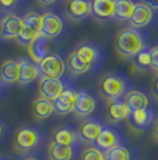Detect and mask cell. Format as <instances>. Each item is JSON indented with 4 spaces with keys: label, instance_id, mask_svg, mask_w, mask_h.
<instances>
[{
    "label": "cell",
    "instance_id": "obj_2",
    "mask_svg": "<svg viewBox=\"0 0 158 160\" xmlns=\"http://www.w3.org/2000/svg\"><path fill=\"white\" fill-rule=\"evenodd\" d=\"M100 92L107 100L119 99L126 92V82L117 74H107L100 81Z\"/></svg>",
    "mask_w": 158,
    "mask_h": 160
},
{
    "label": "cell",
    "instance_id": "obj_13",
    "mask_svg": "<svg viewBox=\"0 0 158 160\" xmlns=\"http://www.w3.org/2000/svg\"><path fill=\"white\" fill-rule=\"evenodd\" d=\"M40 68L38 65L35 63L32 60L21 59L19 61V80L18 82L21 85L30 84L40 77Z\"/></svg>",
    "mask_w": 158,
    "mask_h": 160
},
{
    "label": "cell",
    "instance_id": "obj_17",
    "mask_svg": "<svg viewBox=\"0 0 158 160\" xmlns=\"http://www.w3.org/2000/svg\"><path fill=\"white\" fill-rule=\"evenodd\" d=\"M124 102L128 109L132 111H137V110H142V109H146L149 108V98L145 93L138 90H131L125 94Z\"/></svg>",
    "mask_w": 158,
    "mask_h": 160
},
{
    "label": "cell",
    "instance_id": "obj_30",
    "mask_svg": "<svg viewBox=\"0 0 158 160\" xmlns=\"http://www.w3.org/2000/svg\"><path fill=\"white\" fill-rule=\"evenodd\" d=\"M81 160H105V157L98 147H88L81 154Z\"/></svg>",
    "mask_w": 158,
    "mask_h": 160
},
{
    "label": "cell",
    "instance_id": "obj_32",
    "mask_svg": "<svg viewBox=\"0 0 158 160\" xmlns=\"http://www.w3.org/2000/svg\"><path fill=\"white\" fill-rule=\"evenodd\" d=\"M150 54H151L152 71L158 72V46H153L150 48Z\"/></svg>",
    "mask_w": 158,
    "mask_h": 160
},
{
    "label": "cell",
    "instance_id": "obj_29",
    "mask_svg": "<svg viewBox=\"0 0 158 160\" xmlns=\"http://www.w3.org/2000/svg\"><path fill=\"white\" fill-rule=\"evenodd\" d=\"M107 160H131V153L126 147L115 146L107 151Z\"/></svg>",
    "mask_w": 158,
    "mask_h": 160
},
{
    "label": "cell",
    "instance_id": "obj_14",
    "mask_svg": "<svg viewBox=\"0 0 158 160\" xmlns=\"http://www.w3.org/2000/svg\"><path fill=\"white\" fill-rule=\"evenodd\" d=\"M95 107H96L95 99L91 94H88L87 92H77L75 109H74V112L77 116H81V117L89 116L91 113L94 112Z\"/></svg>",
    "mask_w": 158,
    "mask_h": 160
},
{
    "label": "cell",
    "instance_id": "obj_40",
    "mask_svg": "<svg viewBox=\"0 0 158 160\" xmlns=\"http://www.w3.org/2000/svg\"><path fill=\"white\" fill-rule=\"evenodd\" d=\"M6 160H8V159H6Z\"/></svg>",
    "mask_w": 158,
    "mask_h": 160
},
{
    "label": "cell",
    "instance_id": "obj_4",
    "mask_svg": "<svg viewBox=\"0 0 158 160\" xmlns=\"http://www.w3.org/2000/svg\"><path fill=\"white\" fill-rule=\"evenodd\" d=\"M23 27V18L12 13L7 14L0 22V36L4 40H17Z\"/></svg>",
    "mask_w": 158,
    "mask_h": 160
},
{
    "label": "cell",
    "instance_id": "obj_3",
    "mask_svg": "<svg viewBox=\"0 0 158 160\" xmlns=\"http://www.w3.org/2000/svg\"><path fill=\"white\" fill-rule=\"evenodd\" d=\"M38 68L43 78L61 79L66 71V63L57 54H49L38 63Z\"/></svg>",
    "mask_w": 158,
    "mask_h": 160
},
{
    "label": "cell",
    "instance_id": "obj_1",
    "mask_svg": "<svg viewBox=\"0 0 158 160\" xmlns=\"http://www.w3.org/2000/svg\"><path fill=\"white\" fill-rule=\"evenodd\" d=\"M115 50L123 58H134L139 52L145 49V41L142 33L133 28L121 29L114 41Z\"/></svg>",
    "mask_w": 158,
    "mask_h": 160
},
{
    "label": "cell",
    "instance_id": "obj_35",
    "mask_svg": "<svg viewBox=\"0 0 158 160\" xmlns=\"http://www.w3.org/2000/svg\"><path fill=\"white\" fill-rule=\"evenodd\" d=\"M152 132H153V136L158 140V118L153 123V130Z\"/></svg>",
    "mask_w": 158,
    "mask_h": 160
},
{
    "label": "cell",
    "instance_id": "obj_15",
    "mask_svg": "<svg viewBox=\"0 0 158 160\" xmlns=\"http://www.w3.org/2000/svg\"><path fill=\"white\" fill-rule=\"evenodd\" d=\"M0 80L5 84L17 82L19 80V61H4L0 65Z\"/></svg>",
    "mask_w": 158,
    "mask_h": 160
},
{
    "label": "cell",
    "instance_id": "obj_38",
    "mask_svg": "<svg viewBox=\"0 0 158 160\" xmlns=\"http://www.w3.org/2000/svg\"><path fill=\"white\" fill-rule=\"evenodd\" d=\"M25 160H40V159H37V158H33V157H30V158H26Z\"/></svg>",
    "mask_w": 158,
    "mask_h": 160
},
{
    "label": "cell",
    "instance_id": "obj_19",
    "mask_svg": "<svg viewBox=\"0 0 158 160\" xmlns=\"http://www.w3.org/2000/svg\"><path fill=\"white\" fill-rule=\"evenodd\" d=\"M93 14L99 19L114 17V0H92Z\"/></svg>",
    "mask_w": 158,
    "mask_h": 160
},
{
    "label": "cell",
    "instance_id": "obj_16",
    "mask_svg": "<svg viewBox=\"0 0 158 160\" xmlns=\"http://www.w3.org/2000/svg\"><path fill=\"white\" fill-rule=\"evenodd\" d=\"M131 123L138 129H146L155 123V112L151 109L146 108L137 111H132L130 115Z\"/></svg>",
    "mask_w": 158,
    "mask_h": 160
},
{
    "label": "cell",
    "instance_id": "obj_5",
    "mask_svg": "<svg viewBox=\"0 0 158 160\" xmlns=\"http://www.w3.org/2000/svg\"><path fill=\"white\" fill-rule=\"evenodd\" d=\"M40 141V133L33 129V128H21L18 130V133L16 134V139H14V145L16 147L23 151V152H27L31 151L35 147L38 146Z\"/></svg>",
    "mask_w": 158,
    "mask_h": 160
},
{
    "label": "cell",
    "instance_id": "obj_36",
    "mask_svg": "<svg viewBox=\"0 0 158 160\" xmlns=\"http://www.w3.org/2000/svg\"><path fill=\"white\" fill-rule=\"evenodd\" d=\"M42 5H51L53 2H56V0H37Z\"/></svg>",
    "mask_w": 158,
    "mask_h": 160
},
{
    "label": "cell",
    "instance_id": "obj_18",
    "mask_svg": "<svg viewBox=\"0 0 158 160\" xmlns=\"http://www.w3.org/2000/svg\"><path fill=\"white\" fill-rule=\"evenodd\" d=\"M53 111H55V104L51 100H48L43 97H38L33 100L32 112L36 118L45 120L53 115Z\"/></svg>",
    "mask_w": 158,
    "mask_h": 160
},
{
    "label": "cell",
    "instance_id": "obj_23",
    "mask_svg": "<svg viewBox=\"0 0 158 160\" xmlns=\"http://www.w3.org/2000/svg\"><path fill=\"white\" fill-rule=\"evenodd\" d=\"M102 126L96 121H87L81 124L79 129V135L86 141H96L102 132Z\"/></svg>",
    "mask_w": 158,
    "mask_h": 160
},
{
    "label": "cell",
    "instance_id": "obj_22",
    "mask_svg": "<svg viewBox=\"0 0 158 160\" xmlns=\"http://www.w3.org/2000/svg\"><path fill=\"white\" fill-rule=\"evenodd\" d=\"M72 147L64 146L51 141L48 147V157L50 160H70L72 158Z\"/></svg>",
    "mask_w": 158,
    "mask_h": 160
},
{
    "label": "cell",
    "instance_id": "obj_10",
    "mask_svg": "<svg viewBox=\"0 0 158 160\" xmlns=\"http://www.w3.org/2000/svg\"><path fill=\"white\" fill-rule=\"evenodd\" d=\"M27 53L30 59L38 65L46 55H49V38H46L42 33H38L27 46Z\"/></svg>",
    "mask_w": 158,
    "mask_h": 160
},
{
    "label": "cell",
    "instance_id": "obj_34",
    "mask_svg": "<svg viewBox=\"0 0 158 160\" xmlns=\"http://www.w3.org/2000/svg\"><path fill=\"white\" fill-rule=\"evenodd\" d=\"M143 2L152 10H158V0H143Z\"/></svg>",
    "mask_w": 158,
    "mask_h": 160
},
{
    "label": "cell",
    "instance_id": "obj_24",
    "mask_svg": "<svg viewBox=\"0 0 158 160\" xmlns=\"http://www.w3.org/2000/svg\"><path fill=\"white\" fill-rule=\"evenodd\" d=\"M136 2L132 0H114V18L119 20H130Z\"/></svg>",
    "mask_w": 158,
    "mask_h": 160
},
{
    "label": "cell",
    "instance_id": "obj_25",
    "mask_svg": "<svg viewBox=\"0 0 158 160\" xmlns=\"http://www.w3.org/2000/svg\"><path fill=\"white\" fill-rule=\"evenodd\" d=\"M66 65H67L68 71H69L72 74H75V75L85 74L92 68L91 65H87V63H85L83 61L80 60L79 56H77L76 53H75V50L72 52V53L68 55L67 61H66Z\"/></svg>",
    "mask_w": 158,
    "mask_h": 160
},
{
    "label": "cell",
    "instance_id": "obj_7",
    "mask_svg": "<svg viewBox=\"0 0 158 160\" xmlns=\"http://www.w3.org/2000/svg\"><path fill=\"white\" fill-rule=\"evenodd\" d=\"M64 90V85L59 79H49L42 78L38 84V93L40 97H43L48 100H55L58 98Z\"/></svg>",
    "mask_w": 158,
    "mask_h": 160
},
{
    "label": "cell",
    "instance_id": "obj_20",
    "mask_svg": "<svg viewBox=\"0 0 158 160\" xmlns=\"http://www.w3.org/2000/svg\"><path fill=\"white\" fill-rule=\"evenodd\" d=\"M75 53L79 56L80 60L83 61L87 65H91V66H93V63L99 59L98 48L88 42H82L81 44H79L77 48L75 49Z\"/></svg>",
    "mask_w": 158,
    "mask_h": 160
},
{
    "label": "cell",
    "instance_id": "obj_6",
    "mask_svg": "<svg viewBox=\"0 0 158 160\" xmlns=\"http://www.w3.org/2000/svg\"><path fill=\"white\" fill-rule=\"evenodd\" d=\"M63 20L57 14L53 12H45L42 14V27L40 32L46 38H53L61 35L63 31Z\"/></svg>",
    "mask_w": 158,
    "mask_h": 160
},
{
    "label": "cell",
    "instance_id": "obj_39",
    "mask_svg": "<svg viewBox=\"0 0 158 160\" xmlns=\"http://www.w3.org/2000/svg\"><path fill=\"white\" fill-rule=\"evenodd\" d=\"M1 132H2V129H1V124H0V135H1Z\"/></svg>",
    "mask_w": 158,
    "mask_h": 160
},
{
    "label": "cell",
    "instance_id": "obj_28",
    "mask_svg": "<svg viewBox=\"0 0 158 160\" xmlns=\"http://www.w3.org/2000/svg\"><path fill=\"white\" fill-rule=\"evenodd\" d=\"M23 23L25 27L30 28L33 31L40 33V27H42V16L36 12H27L23 18Z\"/></svg>",
    "mask_w": 158,
    "mask_h": 160
},
{
    "label": "cell",
    "instance_id": "obj_31",
    "mask_svg": "<svg viewBox=\"0 0 158 160\" xmlns=\"http://www.w3.org/2000/svg\"><path fill=\"white\" fill-rule=\"evenodd\" d=\"M38 33L36 32V31H33L32 29H30V28L27 27H23L21 29V31H20L19 36H18V38L17 41L19 42L20 44H24V46H29L33 40H35V37L37 36Z\"/></svg>",
    "mask_w": 158,
    "mask_h": 160
},
{
    "label": "cell",
    "instance_id": "obj_11",
    "mask_svg": "<svg viewBox=\"0 0 158 160\" xmlns=\"http://www.w3.org/2000/svg\"><path fill=\"white\" fill-rule=\"evenodd\" d=\"M106 115L107 118L113 122L118 123L121 121L126 120L130 117L131 110L126 105V103L123 99H115V100H108L107 108H106Z\"/></svg>",
    "mask_w": 158,
    "mask_h": 160
},
{
    "label": "cell",
    "instance_id": "obj_33",
    "mask_svg": "<svg viewBox=\"0 0 158 160\" xmlns=\"http://www.w3.org/2000/svg\"><path fill=\"white\" fill-rule=\"evenodd\" d=\"M19 0H0V7L4 10H11L18 5Z\"/></svg>",
    "mask_w": 158,
    "mask_h": 160
},
{
    "label": "cell",
    "instance_id": "obj_26",
    "mask_svg": "<svg viewBox=\"0 0 158 160\" xmlns=\"http://www.w3.org/2000/svg\"><path fill=\"white\" fill-rule=\"evenodd\" d=\"M77 134L70 128H59L53 134V140L56 143L64 145V146H72L77 142Z\"/></svg>",
    "mask_w": 158,
    "mask_h": 160
},
{
    "label": "cell",
    "instance_id": "obj_8",
    "mask_svg": "<svg viewBox=\"0 0 158 160\" xmlns=\"http://www.w3.org/2000/svg\"><path fill=\"white\" fill-rule=\"evenodd\" d=\"M67 14L74 20L88 18L93 14L91 0H68L66 5Z\"/></svg>",
    "mask_w": 158,
    "mask_h": 160
},
{
    "label": "cell",
    "instance_id": "obj_9",
    "mask_svg": "<svg viewBox=\"0 0 158 160\" xmlns=\"http://www.w3.org/2000/svg\"><path fill=\"white\" fill-rule=\"evenodd\" d=\"M152 18H153V10L151 7L145 5L144 2H137L128 22L133 29H140L149 25Z\"/></svg>",
    "mask_w": 158,
    "mask_h": 160
},
{
    "label": "cell",
    "instance_id": "obj_41",
    "mask_svg": "<svg viewBox=\"0 0 158 160\" xmlns=\"http://www.w3.org/2000/svg\"><path fill=\"white\" fill-rule=\"evenodd\" d=\"M0 81H1V80H0Z\"/></svg>",
    "mask_w": 158,
    "mask_h": 160
},
{
    "label": "cell",
    "instance_id": "obj_37",
    "mask_svg": "<svg viewBox=\"0 0 158 160\" xmlns=\"http://www.w3.org/2000/svg\"><path fill=\"white\" fill-rule=\"evenodd\" d=\"M153 92H155V94L156 96H158V77L155 79V81H153Z\"/></svg>",
    "mask_w": 158,
    "mask_h": 160
},
{
    "label": "cell",
    "instance_id": "obj_21",
    "mask_svg": "<svg viewBox=\"0 0 158 160\" xmlns=\"http://www.w3.org/2000/svg\"><path fill=\"white\" fill-rule=\"evenodd\" d=\"M96 147L99 149H104V151H109L113 147L119 146V136L117 133L109 129V128H104L99 138L95 141Z\"/></svg>",
    "mask_w": 158,
    "mask_h": 160
},
{
    "label": "cell",
    "instance_id": "obj_27",
    "mask_svg": "<svg viewBox=\"0 0 158 160\" xmlns=\"http://www.w3.org/2000/svg\"><path fill=\"white\" fill-rule=\"evenodd\" d=\"M133 65H134L136 68L142 69V71H149V69H152L150 48H145V49H143L142 52H139V53L133 58Z\"/></svg>",
    "mask_w": 158,
    "mask_h": 160
},
{
    "label": "cell",
    "instance_id": "obj_12",
    "mask_svg": "<svg viewBox=\"0 0 158 160\" xmlns=\"http://www.w3.org/2000/svg\"><path fill=\"white\" fill-rule=\"evenodd\" d=\"M77 92L72 88H64L57 99L53 102L55 111L59 115H67L74 111Z\"/></svg>",
    "mask_w": 158,
    "mask_h": 160
}]
</instances>
